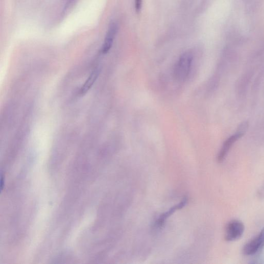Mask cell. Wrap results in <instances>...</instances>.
<instances>
[{
  "label": "cell",
  "mask_w": 264,
  "mask_h": 264,
  "mask_svg": "<svg viewBox=\"0 0 264 264\" xmlns=\"http://www.w3.org/2000/svg\"><path fill=\"white\" fill-rule=\"evenodd\" d=\"M193 56L189 52H186L180 58L174 69V77L178 81L185 80L191 70Z\"/></svg>",
  "instance_id": "cell-1"
},
{
  "label": "cell",
  "mask_w": 264,
  "mask_h": 264,
  "mask_svg": "<svg viewBox=\"0 0 264 264\" xmlns=\"http://www.w3.org/2000/svg\"><path fill=\"white\" fill-rule=\"evenodd\" d=\"M245 135V133L236 130V132L229 136L224 141L218 155L217 160L218 162L222 163L225 160L233 146Z\"/></svg>",
  "instance_id": "cell-3"
},
{
  "label": "cell",
  "mask_w": 264,
  "mask_h": 264,
  "mask_svg": "<svg viewBox=\"0 0 264 264\" xmlns=\"http://www.w3.org/2000/svg\"><path fill=\"white\" fill-rule=\"evenodd\" d=\"M142 0H135V8L136 13L140 12L142 7Z\"/></svg>",
  "instance_id": "cell-10"
},
{
  "label": "cell",
  "mask_w": 264,
  "mask_h": 264,
  "mask_svg": "<svg viewBox=\"0 0 264 264\" xmlns=\"http://www.w3.org/2000/svg\"><path fill=\"white\" fill-rule=\"evenodd\" d=\"M264 246V228L259 235L248 242L244 247L243 252L246 255L255 254Z\"/></svg>",
  "instance_id": "cell-6"
},
{
  "label": "cell",
  "mask_w": 264,
  "mask_h": 264,
  "mask_svg": "<svg viewBox=\"0 0 264 264\" xmlns=\"http://www.w3.org/2000/svg\"><path fill=\"white\" fill-rule=\"evenodd\" d=\"M99 74L98 69H94L89 74L88 78L80 88L79 93L81 95H84L86 94L94 85Z\"/></svg>",
  "instance_id": "cell-8"
},
{
  "label": "cell",
  "mask_w": 264,
  "mask_h": 264,
  "mask_svg": "<svg viewBox=\"0 0 264 264\" xmlns=\"http://www.w3.org/2000/svg\"><path fill=\"white\" fill-rule=\"evenodd\" d=\"M254 75V69H249L244 72L237 80L235 90L238 97L240 99H244L246 97Z\"/></svg>",
  "instance_id": "cell-2"
},
{
  "label": "cell",
  "mask_w": 264,
  "mask_h": 264,
  "mask_svg": "<svg viewBox=\"0 0 264 264\" xmlns=\"http://www.w3.org/2000/svg\"><path fill=\"white\" fill-rule=\"evenodd\" d=\"M244 230L245 226L241 221L233 220L226 227L225 238L230 242L237 240L243 235Z\"/></svg>",
  "instance_id": "cell-4"
},
{
  "label": "cell",
  "mask_w": 264,
  "mask_h": 264,
  "mask_svg": "<svg viewBox=\"0 0 264 264\" xmlns=\"http://www.w3.org/2000/svg\"><path fill=\"white\" fill-rule=\"evenodd\" d=\"M188 202L187 197H185L178 204L174 206L171 208L167 212L162 214L159 218L157 219L155 223V226L157 228H162L165 224L166 220L172 215L176 210L180 209L184 207Z\"/></svg>",
  "instance_id": "cell-7"
},
{
  "label": "cell",
  "mask_w": 264,
  "mask_h": 264,
  "mask_svg": "<svg viewBox=\"0 0 264 264\" xmlns=\"http://www.w3.org/2000/svg\"><path fill=\"white\" fill-rule=\"evenodd\" d=\"M245 5L249 11H252L257 9L259 5L258 0H244Z\"/></svg>",
  "instance_id": "cell-9"
},
{
  "label": "cell",
  "mask_w": 264,
  "mask_h": 264,
  "mask_svg": "<svg viewBox=\"0 0 264 264\" xmlns=\"http://www.w3.org/2000/svg\"><path fill=\"white\" fill-rule=\"evenodd\" d=\"M118 29V26L115 22H113L110 25L101 47L102 54H107L111 49L117 35Z\"/></svg>",
  "instance_id": "cell-5"
}]
</instances>
